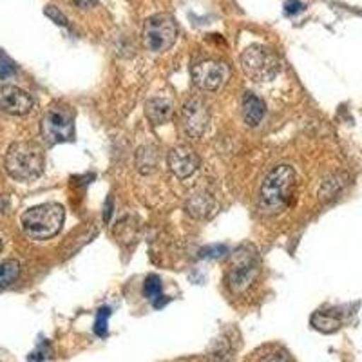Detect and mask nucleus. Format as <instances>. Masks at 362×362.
<instances>
[{
    "label": "nucleus",
    "instance_id": "1",
    "mask_svg": "<svg viewBox=\"0 0 362 362\" xmlns=\"http://www.w3.org/2000/svg\"><path fill=\"white\" fill-rule=\"evenodd\" d=\"M297 187L296 170L290 165H277L261 185L259 210L264 216H277L288 209Z\"/></svg>",
    "mask_w": 362,
    "mask_h": 362
},
{
    "label": "nucleus",
    "instance_id": "2",
    "mask_svg": "<svg viewBox=\"0 0 362 362\" xmlns=\"http://www.w3.org/2000/svg\"><path fill=\"white\" fill-rule=\"evenodd\" d=\"M64 218H66V212L58 203H44V205L33 206L22 214V232L33 241H45L62 230Z\"/></svg>",
    "mask_w": 362,
    "mask_h": 362
},
{
    "label": "nucleus",
    "instance_id": "3",
    "mask_svg": "<svg viewBox=\"0 0 362 362\" xmlns=\"http://www.w3.org/2000/svg\"><path fill=\"white\" fill-rule=\"evenodd\" d=\"M6 170L17 181L37 180L44 170V153L33 141H17L6 153Z\"/></svg>",
    "mask_w": 362,
    "mask_h": 362
},
{
    "label": "nucleus",
    "instance_id": "4",
    "mask_svg": "<svg viewBox=\"0 0 362 362\" xmlns=\"http://www.w3.org/2000/svg\"><path fill=\"white\" fill-rule=\"evenodd\" d=\"M241 67L254 82H272L281 69L279 58L264 45H250L241 54Z\"/></svg>",
    "mask_w": 362,
    "mask_h": 362
},
{
    "label": "nucleus",
    "instance_id": "5",
    "mask_svg": "<svg viewBox=\"0 0 362 362\" xmlns=\"http://www.w3.org/2000/svg\"><path fill=\"white\" fill-rule=\"evenodd\" d=\"M177 35L176 22L169 15H154L144 25V44L151 53H163L174 44Z\"/></svg>",
    "mask_w": 362,
    "mask_h": 362
},
{
    "label": "nucleus",
    "instance_id": "6",
    "mask_svg": "<svg viewBox=\"0 0 362 362\" xmlns=\"http://www.w3.org/2000/svg\"><path fill=\"white\" fill-rule=\"evenodd\" d=\"M42 138L47 144L57 145L73 140L74 116L67 107H51L45 112L40 125Z\"/></svg>",
    "mask_w": 362,
    "mask_h": 362
},
{
    "label": "nucleus",
    "instance_id": "7",
    "mask_svg": "<svg viewBox=\"0 0 362 362\" xmlns=\"http://www.w3.org/2000/svg\"><path fill=\"white\" fill-rule=\"evenodd\" d=\"M255 276H257V252L254 248H250V252L239 248L234 254L232 268L228 272V286L234 293H243L250 288Z\"/></svg>",
    "mask_w": 362,
    "mask_h": 362
},
{
    "label": "nucleus",
    "instance_id": "8",
    "mask_svg": "<svg viewBox=\"0 0 362 362\" xmlns=\"http://www.w3.org/2000/svg\"><path fill=\"white\" fill-rule=\"evenodd\" d=\"M210 122V112L202 98H192L181 111V127L192 140H199Z\"/></svg>",
    "mask_w": 362,
    "mask_h": 362
},
{
    "label": "nucleus",
    "instance_id": "9",
    "mask_svg": "<svg viewBox=\"0 0 362 362\" xmlns=\"http://www.w3.org/2000/svg\"><path fill=\"white\" fill-rule=\"evenodd\" d=\"M230 76V67L225 62H216V60H206L198 64L192 69L194 83L205 90L221 89Z\"/></svg>",
    "mask_w": 362,
    "mask_h": 362
},
{
    "label": "nucleus",
    "instance_id": "10",
    "mask_svg": "<svg viewBox=\"0 0 362 362\" xmlns=\"http://www.w3.org/2000/svg\"><path fill=\"white\" fill-rule=\"evenodd\" d=\"M0 109L8 115L22 116L33 109V98L17 86L0 87Z\"/></svg>",
    "mask_w": 362,
    "mask_h": 362
},
{
    "label": "nucleus",
    "instance_id": "11",
    "mask_svg": "<svg viewBox=\"0 0 362 362\" xmlns=\"http://www.w3.org/2000/svg\"><path fill=\"white\" fill-rule=\"evenodd\" d=\"M167 163H169V169L173 170L174 176L180 177V180H185V177L192 176L199 167L198 156H196V153H194L190 147H187V145L174 147L169 153Z\"/></svg>",
    "mask_w": 362,
    "mask_h": 362
},
{
    "label": "nucleus",
    "instance_id": "12",
    "mask_svg": "<svg viewBox=\"0 0 362 362\" xmlns=\"http://www.w3.org/2000/svg\"><path fill=\"white\" fill-rule=\"evenodd\" d=\"M241 112H243V119L248 127H257L263 122L267 107H264V102L259 96L254 95V93H245Z\"/></svg>",
    "mask_w": 362,
    "mask_h": 362
},
{
    "label": "nucleus",
    "instance_id": "13",
    "mask_svg": "<svg viewBox=\"0 0 362 362\" xmlns=\"http://www.w3.org/2000/svg\"><path fill=\"white\" fill-rule=\"evenodd\" d=\"M145 116L153 125H163L173 118V103L165 98H151L145 103Z\"/></svg>",
    "mask_w": 362,
    "mask_h": 362
},
{
    "label": "nucleus",
    "instance_id": "14",
    "mask_svg": "<svg viewBox=\"0 0 362 362\" xmlns=\"http://www.w3.org/2000/svg\"><path fill=\"white\" fill-rule=\"evenodd\" d=\"M212 206H214V202H212V198L205 192L196 194V196H192V198L189 199V203H187V209H189L190 214L198 216V218H203V216L209 214L210 210H212Z\"/></svg>",
    "mask_w": 362,
    "mask_h": 362
},
{
    "label": "nucleus",
    "instance_id": "15",
    "mask_svg": "<svg viewBox=\"0 0 362 362\" xmlns=\"http://www.w3.org/2000/svg\"><path fill=\"white\" fill-rule=\"evenodd\" d=\"M312 326L315 329H319V332L332 334V332H337V329L341 328V321H339L337 317L319 312L312 317Z\"/></svg>",
    "mask_w": 362,
    "mask_h": 362
},
{
    "label": "nucleus",
    "instance_id": "16",
    "mask_svg": "<svg viewBox=\"0 0 362 362\" xmlns=\"http://www.w3.org/2000/svg\"><path fill=\"white\" fill-rule=\"evenodd\" d=\"M18 276H21V263L18 261L9 259L0 264V290L9 286Z\"/></svg>",
    "mask_w": 362,
    "mask_h": 362
},
{
    "label": "nucleus",
    "instance_id": "17",
    "mask_svg": "<svg viewBox=\"0 0 362 362\" xmlns=\"http://www.w3.org/2000/svg\"><path fill=\"white\" fill-rule=\"evenodd\" d=\"M109 317H111V308L103 306L96 312V321H95V334L100 335V337H105L107 335V325H109Z\"/></svg>",
    "mask_w": 362,
    "mask_h": 362
},
{
    "label": "nucleus",
    "instance_id": "18",
    "mask_svg": "<svg viewBox=\"0 0 362 362\" xmlns=\"http://www.w3.org/2000/svg\"><path fill=\"white\" fill-rule=\"evenodd\" d=\"M144 293L147 299H151L154 303V300H158L161 296V283H160V277L156 276H151L147 277V281H145V286H144Z\"/></svg>",
    "mask_w": 362,
    "mask_h": 362
},
{
    "label": "nucleus",
    "instance_id": "19",
    "mask_svg": "<svg viewBox=\"0 0 362 362\" xmlns=\"http://www.w3.org/2000/svg\"><path fill=\"white\" fill-rule=\"evenodd\" d=\"M228 252V248L225 245H212V247H205L202 250V257H206V259H219L223 255Z\"/></svg>",
    "mask_w": 362,
    "mask_h": 362
},
{
    "label": "nucleus",
    "instance_id": "20",
    "mask_svg": "<svg viewBox=\"0 0 362 362\" xmlns=\"http://www.w3.org/2000/svg\"><path fill=\"white\" fill-rule=\"evenodd\" d=\"M13 73H15V66L9 62L4 54H0V78H8Z\"/></svg>",
    "mask_w": 362,
    "mask_h": 362
},
{
    "label": "nucleus",
    "instance_id": "21",
    "mask_svg": "<svg viewBox=\"0 0 362 362\" xmlns=\"http://www.w3.org/2000/svg\"><path fill=\"white\" fill-rule=\"evenodd\" d=\"M45 15H47V17L53 18V21L57 22V24H60V25H67V18L64 17L62 13L58 11V9L54 8V6H47V9H45Z\"/></svg>",
    "mask_w": 362,
    "mask_h": 362
},
{
    "label": "nucleus",
    "instance_id": "22",
    "mask_svg": "<svg viewBox=\"0 0 362 362\" xmlns=\"http://www.w3.org/2000/svg\"><path fill=\"white\" fill-rule=\"evenodd\" d=\"M305 9V6H303V2H299V0H288L286 4H284V13L286 15H296V13L303 11Z\"/></svg>",
    "mask_w": 362,
    "mask_h": 362
},
{
    "label": "nucleus",
    "instance_id": "23",
    "mask_svg": "<svg viewBox=\"0 0 362 362\" xmlns=\"http://www.w3.org/2000/svg\"><path fill=\"white\" fill-rule=\"evenodd\" d=\"M261 362H290V358L286 354H274V355H268V357H264Z\"/></svg>",
    "mask_w": 362,
    "mask_h": 362
},
{
    "label": "nucleus",
    "instance_id": "24",
    "mask_svg": "<svg viewBox=\"0 0 362 362\" xmlns=\"http://www.w3.org/2000/svg\"><path fill=\"white\" fill-rule=\"evenodd\" d=\"M93 2H95V0H74V4L80 6V8H89Z\"/></svg>",
    "mask_w": 362,
    "mask_h": 362
},
{
    "label": "nucleus",
    "instance_id": "25",
    "mask_svg": "<svg viewBox=\"0 0 362 362\" xmlns=\"http://www.w3.org/2000/svg\"><path fill=\"white\" fill-rule=\"evenodd\" d=\"M0 250H2V241H0Z\"/></svg>",
    "mask_w": 362,
    "mask_h": 362
}]
</instances>
